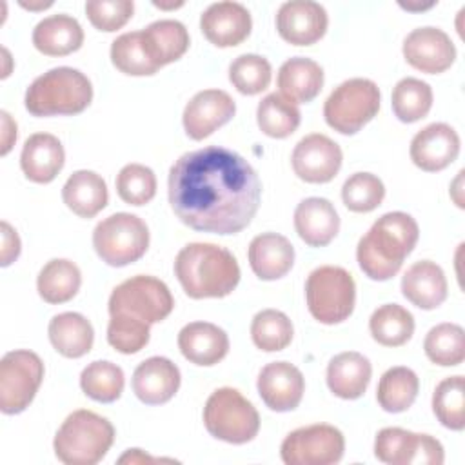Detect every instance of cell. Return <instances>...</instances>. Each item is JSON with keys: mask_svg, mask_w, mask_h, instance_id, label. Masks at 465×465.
I'll use <instances>...</instances> for the list:
<instances>
[{"mask_svg": "<svg viewBox=\"0 0 465 465\" xmlns=\"http://www.w3.org/2000/svg\"><path fill=\"white\" fill-rule=\"evenodd\" d=\"M169 203L182 223L200 232L236 234L260 207L262 183L238 153L209 145L182 154L169 171Z\"/></svg>", "mask_w": 465, "mask_h": 465, "instance_id": "1", "label": "cell"}, {"mask_svg": "<svg viewBox=\"0 0 465 465\" xmlns=\"http://www.w3.org/2000/svg\"><path fill=\"white\" fill-rule=\"evenodd\" d=\"M420 236L416 220L401 211L380 216L356 247V260L365 276L385 282L398 274Z\"/></svg>", "mask_w": 465, "mask_h": 465, "instance_id": "2", "label": "cell"}, {"mask_svg": "<svg viewBox=\"0 0 465 465\" xmlns=\"http://www.w3.org/2000/svg\"><path fill=\"white\" fill-rule=\"evenodd\" d=\"M174 274L189 298H223L236 289L240 265L229 249L194 242L178 251Z\"/></svg>", "mask_w": 465, "mask_h": 465, "instance_id": "3", "label": "cell"}, {"mask_svg": "<svg viewBox=\"0 0 465 465\" xmlns=\"http://www.w3.org/2000/svg\"><path fill=\"white\" fill-rule=\"evenodd\" d=\"M93 100L91 80L78 69L54 67L33 80L25 91V109L33 116L78 114Z\"/></svg>", "mask_w": 465, "mask_h": 465, "instance_id": "4", "label": "cell"}, {"mask_svg": "<svg viewBox=\"0 0 465 465\" xmlns=\"http://www.w3.org/2000/svg\"><path fill=\"white\" fill-rule=\"evenodd\" d=\"M114 441L113 423L87 409L71 412L54 434V456L65 465H96Z\"/></svg>", "mask_w": 465, "mask_h": 465, "instance_id": "5", "label": "cell"}, {"mask_svg": "<svg viewBox=\"0 0 465 465\" xmlns=\"http://www.w3.org/2000/svg\"><path fill=\"white\" fill-rule=\"evenodd\" d=\"M307 309L314 320L325 325L345 322L356 303L352 274L338 265L316 267L305 282Z\"/></svg>", "mask_w": 465, "mask_h": 465, "instance_id": "6", "label": "cell"}, {"mask_svg": "<svg viewBox=\"0 0 465 465\" xmlns=\"http://www.w3.org/2000/svg\"><path fill=\"white\" fill-rule=\"evenodd\" d=\"M203 425L216 440L242 445L256 438L260 414L240 391L220 387L205 401Z\"/></svg>", "mask_w": 465, "mask_h": 465, "instance_id": "7", "label": "cell"}, {"mask_svg": "<svg viewBox=\"0 0 465 465\" xmlns=\"http://www.w3.org/2000/svg\"><path fill=\"white\" fill-rule=\"evenodd\" d=\"M96 254L111 267L138 262L149 247V229L142 218L131 213H114L96 223L93 231Z\"/></svg>", "mask_w": 465, "mask_h": 465, "instance_id": "8", "label": "cell"}, {"mask_svg": "<svg viewBox=\"0 0 465 465\" xmlns=\"http://www.w3.org/2000/svg\"><path fill=\"white\" fill-rule=\"evenodd\" d=\"M378 85L369 78H349L329 94L323 104V116L334 131L354 134L378 114Z\"/></svg>", "mask_w": 465, "mask_h": 465, "instance_id": "9", "label": "cell"}, {"mask_svg": "<svg viewBox=\"0 0 465 465\" xmlns=\"http://www.w3.org/2000/svg\"><path fill=\"white\" fill-rule=\"evenodd\" d=\"M174 307V298L169 287L147 274H136L116 285L109 296V314L129 312L143 322L158 323L165 320Z\"/></svg>", "mask_w": 465, "mask_h": 465, "instance_id": "10", "label": "cell"}, {"mask_svg": "<svg viewBox=\"0 0 465 465\" xmlns=\"http://www.w3.org/2000/svg\"><path fill=\"white\" fill-rule=\"evenodd\" d=\"M44 380V361L27 349L9 351L0 360V411L18 414L29 407Z\"/></svg>", "mask_w": 465, "mask_h": 465, "instance_id": "11", "label": "cell"}, {"mask_svg": "<svg viewBox=\"0 0 465 465\" xmlns=\"http://www.w3.org/2000/svg\"><path fill=\"white\" fill-rule=\"evenodd\" d=\"M345 438L327 423L300 427L285 436L280 456L285 465H332L343 458Z\"/></svg>", "mask_w": 465, "mask_h": 465, "instance_id": "12", "label": "cell"}, {"mask_svg": "<svg viewBox=\"0 0 465 465\" xmlns=\"http://www.w3.org/2000/svg\"><path fill=\"white\" fill-rule=\"evenodd\" d=\"M374 456L389 465H441L445 461L443 445L436 438L400 427H385L376 434Z\"/></svg>", "mask_w": 465, "mask_h": 465, "instance_id": "13", "label": "cell"}, {"mask_svg": "<svg viewBox=\"0 0 465 465\" xmlns=\"http://www.w3.org/2000/svg\"><path fill=\"white\" fill-rule=\"evenodd\" d=\"M343 153L340 145L325 134L303 136L291 154L294 174L307 183H327L341 167Z\"/></svg>", "mask_w": 465, "mask_h": 465, "instance_id": "14", "label": "cell"}, {"mask_svg": "<svg viewBox=\"0 0 465 465\" xmlns=\"http://www.w3.org/2000/svg\"><path fill=\"white\" fill-rule=\"evenodd\" d=\"M403 56L414 69L427 74H438L454 64L456 47L443 29L425 25L412 29L405 36Z\"/></svg>", "mask_w": 465, "mask_h": 465, "instance_id": "15", "label": "cell"}, {"mask_svg": "<svg viewBox=\"0 0 465 465\" xmlns=\"http://www.w3.org/2000/svg\"><path fill=\"white\" fill-rule=\"evenodd\" d=\"M236 113L232 96L222 89L198 91L183 109V129L189 138L203 140L225 125Z\"/></svg>", "mask_w": 465, "mask_h": 465, "instance_id": "16", "label": "cell"}, {"mask_svg": "<svg viewBox=\"0 0 465 465\" xmlns=\"http://www.w3.org/2000/svg\"><path fill=\"white\" fill-rule=\"evenodd\" d=\"M327 25L325 7L312 0L283 2L276 13V29L292 45L316 44L325 35Z\"/></svg>", "mask_w": 465, "mask_h": 465, "instance_id": "17", "label": "cell"}, {"mask_svg": "<svg viewBox=\"0 0 465 465\" xmlns=\"http://www.w3.org/2000/svg\"><path fill=\"white\" fill-rule=\"evenodd\" d=\"M258 394L263 403L276 412L296 409L305 392L302 371L289 361L267 363L258 374Z\"/></svg>", "mask_w": 465, "mask_h": 465, "instance_id": "18", "label": "cell"}, {"mask_svg": "<svg viewBox=\"0 0 465 465\" xmlns=\"http://www.w3.org/2000/svg\"><path fill=\"white\" fill-rule=\"evenodd\" d=\"M416 167L436 173L449 167L460 154V136L449 124L434 122L418 131L409 149Z\"/></svg>", "mask_w": 465, "mask_h": 465, "instance_id": "19", "label": "cell"}, {"mask_svg": "<svg viewBox=\"0 0 465 465\" xmlns=\"http://www.w3.org/2000/svg\"><path fill=\"white\" fill-rule=\"evenodd\" d=\"M251 13L240 2L211 4L200 16L203 36L216 47H234L251 35Z\"/></svg>", "mask_w": 465, "mask_h": 465, "instance_id": "20", "label": "cell"}, {"mask_svg": "<svg viewBox=\"0 0 465 465\" xmlns=\"http://www.w3.org/2000/svg\"><path fill=\"white\" fill-rule=\"evenodd\" d=\"M180 369L165 356L143 360L133 372V392L145 405L167 403L180 389Z\"/></svg>", "mask_w": 465, "mask_h": 465, "instance_id": "21", "label": "cell"}, {"mask_svg": "<svg viewBox=\"0 0 465 465\" xmlns=\"http://www.w3.org/2000/svg\"><path fill=\"white\" fill-rule=\"evenodd\" d=\"M178 349L194 365L211 367L229 352V336L209 322H191L178 332Z\"/></svg>", "mask_w": 465, "mask_h": 465, "instance_id": "22", "label": "cell"}, {"mask_svg": "<svg viewBox=\"0 0 465 465\" xmlns=\"http://www.w3.org/2000/svg\"><path fill=\"white\" fill-rule=\"evenodd\" d=\"M294 229L309 247H325L340 231V216L327 198L311 196L296 205Z\"/></svg>", "mask_w": 465, "mask_h": 465, "instance_id": "23", "label": "cell"}, {"mask_svg": "<svg viewBox=\"0 0 465 465\" xmlns=\"http://www.w3.org/2000/svg\"><path fill=\"white\" fill-rule=\"evenodd\" d=\"M65 151L60 140L49 133L31 134L20 154V167L27 180L35 183H49L62 171Z\"/></svg>", "mask_w": 465, "mask_h": 465, "instance_id": "24", "label": "cell"}, {"mask_svg": "<svg viewBox=\"0 0 465 465\" xmlns=\"http://www.w3.org/2000/svg\"><path fill=\"white\" fill-rule=\"evenodd\" d=\"M249 265L252 272L265 282L285 276L294 263L292 243L278 232H262L249 243Z\"/></svg>", "mask_w": 465, "mask_h": 465, "instance_id": "25", "label": "cell"}, {"mask_svg": "<svg viewBox=\"0 0 465 465\" xmlns=\"http://www.w3.org/2000/svg\"><path fill=\"white\" fill-rule=\"evenodd\" d=\"M447 289L443 269L430 260L412 263L401 276V294L423 311L440 307L447 298Z\"/></svg>", "mask_w": 465, "mask_h": 465, "instance_id": "26", "label": "cell"}, {"mask_svg": "<svg viewBox=\"0 0 465 465\" xmlns=\"http://www.w3.org/2000/svg\"><path fill=\"white\" fill-rule=\"evenodd\" d=\"M372 365L367 356L347 351L336 354L327 365V385L341 400H358L369 387Z\"/></svg>", "mask_w": 465, "mask_h": 465, "instance_id": "27", "label": "cell"}, {"mask_svg": "<svg viewBox=\"0 0 465 465\" xmlns=\"http://www.w3.org/2000/svg\"><path fill=\"white\" fill-rule=\"evenodd\" d=\"M84 44L80 22L69 15H51L33 29V45L47 56H65L78 51Z\"/></svg>", "mask_w": 465, "mask_h": 465, "instance_id": "28", "label": "cell"}, {"mask_svg": "<svg viewBox=\"0 0 465 465\" xmlns=\"http://www.w3.org/2000/svg\"><path fill=\"white\" fill-rule=\"evenodd\" d=\"M276 84L280 94L292 104H307L314 100L323 87V69L311 58L294 56L282 64Z\"/></svg>", "mask_w": 465, "mask_h": 465, "instance_id": "29", "label": "cell"}, {"mask_svg": "<svg viewBox=\"0 0 465 465\" xmlns=\"http://www.w3.org/2000/svg\"><path fill=\"white\" fill-rule=\"evenodd\" d=\"M64 203L80 218L96 216L109 200L105 180L87 169L74 171L62 187Z\"/></svg>", "mask_w": 465, "mask_h": 465, "instance_id": "30", "label": "cell"}, {"mask_svg": "<svg viewBox=\"0 0 465 465\" xmlns=\"http://www.w3.org/2000/svg\"><path fill=\"white\" fill-rule=\"evenodd\" d=\"M140 33L149 58L158 67L180 60L189 49V33L178 20H156Z\"/></svg>", "mask_w": 465, "mask_h": 465, "instance_id": "31", "label": "cell"}, {"mask_svg": "<svg viewBox=\"0 0 465 465\" xmlns=\"http://www.w3.org/2000/svg\"><path fill=\"white\" fill-rule=\"evenodd\" d=\"M49 341L65 358L85 356L94 341L91 322L80 312H60L53 316L47 327Z\"/></svg>", "mask_w": 465, "mask_h": 465, "instance_id": "32", "label": "cell"}, {"mask_svg": "<svg viewBox=\"0 0 465 465\" xmlns=\"http://www.w3.org/2000/svg\"><path fill=\"white\" fill-rule=\"evenodd\" d=\"M82 285V272L78 265L65 258L49 260L38 272L36 289L47 303H65L73 300Z\"/></svg>", "mask_w": 465, "mask_h": 465, "instance_id": "33", "label": "cell"}, {"mask_svg": "<svg viewBox=\"0 0 465 465\" xmlns=\"http://www.w3.org/2000/svg\"><path fill=\"white\" fill-rule=\"evenodd\" d=\"M369 331L380 345L400 347L414 334V316L398 303H385L371 314Z\"/></svg>", "mask_w": 465, "mask_h": 465, "instance_id": "34", "label": "cell"}, {"mask_svg": "<svg viewBox=\"0 0 465 465\" xmlns=\"http://www.w3.org/2000/svg\"><path fill=\"white\" fill-rule=\"evenodd\" d=\"M418 391L420 380L416 372L409 367L398 365L381 374L376 389V400L387 412H403L414 403Z\"/></svg>", "mask_w": 465, "mask_h": 465, "instance_id": "35", "label": "cell"}, {"mask_svg": "<svg viewBox=\"0 0 465 465\" xmlns=\"http://www.w3.org/2000/svg\"><path fill=\"white\" fill-rule=\"evenodd\" d=\"M302 114L296 104L282 96L280 93H271L258 104L256 122L263 134L271 138H287L300 125Z\"/></svg>", "mask_w": 465, "mask_h": 465, "instance_id": "36", "label": "cell"}, {"mask_svg": "<svg viewBox=\"0 0 465 465\" xmlns=\"http://www.w3.org/2000/svg\"><path fill=\"white\" fill-rule=\"evenodd\" d=\"M124 385V371L107 360L91 361L80 374V387L84 394L100 403L116 401L122 396Z\"/></svg>", "mask_w": 465, "mask_h": 465, "instance_id": "37", "label": "cell"}, {"mask_svg": "<svg viewBox=\"0 0 465 465\" xmlns=\"http://www.w3.org/2000/svg\"><path fill=\"white\" fill-rule=\"evenodd\" d=\"M391 104L400 122H418L425 118L432 107V89L420 78H401L392 89Z\"/></svg>", "mask_w": 465, "mask_h": 465, "instance_id": "38", "label": "cell"}, {"mask_svg": "<svg viewBox=\"0 0 465 465\" xmlns=\"http://www.w3.org/2000/svg\"><path fill=\"white\" fill-rule=\"evenodd\" d=\"M427 358L441 367H454L465 360V332L458 323H440L432 327L423 341Z\"/></svg>", "mask_w": 465, "mask_h": 465, "instance_id": "39", "label": "cell"}, {"mask_svg": "<svg viewBox=\"0 0 465 465\" xmlns=\"http://www.w3.org/2000/svg\"><path fill=\"white\" fill-rule=\"evenodd\" d=\"M292 322L285 312L276 309H263L251 322L252 343L265 352L283 351L292 341Z\"/></svg>", "mask_w": 465, "mask_h": 465, "instance_id": "40", "label": "cell"}, {"mask_svg": "<svg viewBox=\"0 0 465 465\" xmlns=\"http://www.w3.org/2000/svg\"><path fill=\"white\" fill-rule=\"evenodd\" d=\"M432 411L438 421L450 430L465 427V380L449 376L438 383L432 394Z\"/></svg>", "mask_w": 465, "mask_h": 465, "instance_id": "41", "label": "cell"}, {"mask_svg": "<svg viewBox=\"0 0 465 465\" xmlns=\"http://www.w3.org/2000/svg\"><path fill=\"white\" fill-rule=\"evenodd\" d=\"M111 62L113 65L131 76H149L160 67L149 58L140 31L124 33L111 44Z\"/></svg>", "mask_w": 465, "mask_h": 465, "instance_id": "42", "label": "cell"}, {"mask_svg": "<svg viewBox=\"0 0 465 465\" xmlns=\"http://www.w3.org/2000/svg\"><path fill=\"white\" fill-rule=\"evenodd\" d=\"M272 69L267 58L260 54H240L229 65V80L242 94H258L271 84Z\"/></svg>", "mask_w": 465, "mask_h": 465, "instance_id": "43", "label": "cell"}, {"mask_svg": "<svg viewBox=\"0 0 465 465\" xmlns=\"http://www.w3.org/2000/svg\"><path fill=\"white\" fill-rule=\"evenodd\" d=\"M107 341L122 354H134L149 343V323L129 312H113L107 323Z\"/></svg>", "mask_w": 465, "mask_h": 465, "instance_id": "44", "label": "cell"}, {"mask_svg": "<svg viewBox=\"0 0 465 465\" xmlns=\"http://www.w3.org/2000/svg\"><path fill=\"white\" fill-rule=\"evenodd\" d=\"M385 196L383 182L372 173H354L341 187V200L352 213L374 211Z\"/></svg>", "mask_w": 465, "mask_h": 465, "instance_id": "45", "label": "cell"}, {"mask_svg": "<svg viewBox=\"0 0 465 465\" xmlns=\"http://www.w3.org/2000/svg\"><path fill=\"white\" fill-rule=\"evenodd\" d=\"M116 193L129 205L149 203L156 194V176L142 163H127L116 176Z\"/></svg>", "mask_w": 465, "mask_h": 465, "instance_id": "46", "label": "cell"}, {"mask_svg": "<svg viewBox=\"0 0 465 465\" xmlns=\"http://www.w3.org/2000/svg\"><path fill=\"white\" fill-rule=\"evenodd\" d=\"M134 13L133 0H89L85 2V15L89 22L105 33L124 27Z\"/></svg>", "mask_w": 465, "mask_h": 465, "instance_id": "47", "label": "cell"}, {"mask_svg": "<svg viewBox=\"0 0 465 465\" xmlns=\"http://www.w3.org/2000/svg\"><path fill=\"white\" fill-rule=\"evenodd\" d=\"M20 254V238L16 231L7 223L2 222V252H0V265L7 267L11 265Z\"/></svg>", "mask_w": 465, "mask_h": 465, "instance_id": "48", "label": "cell"}, {"mask_svg": "<svg viewBox=\"0 0 465 465\" xmlns=\"http://www.w3.org/2000/svg\"><path fill=\"white\" fill-rule=\"evenodd\" d=\"M2 156H5L9 153V149L13 147L15 140H16V124L11 120L7 111H2Z\"/></svg>", "mask_w": 465, "mask_h": 465, "instance_id": "49", "label": "cell"}, {"mask_svg": "<svg viewBox=\"0 0 465 465\" xmlns=\"http://www.w3.org/2000/svg\"><path fill=\"white\" fill-rule=\"evenodd\" d=\"M120 463H140V461H156L154 458H149L147 454H143L140 449H129L120 460Z\"/></svg>", "mask_w": 465, "mask_h": 465, "instance_id": "50", "label": "cell"}, {"mask_svg": "<svg viewBox=\"0 0 465 465\" xmlns=\"http://www.w3.org/2000/svg\"><path fill=\"white\" fill-rule=\"evenodd\" d=\"M20 5H22L24 9H29V11H44V9L51 7L53 2H24V0H22Z\"/></svg>", "mask_w": 465, "mask_h": 465, "instance_id": "51", "label": "cell"}, {"mask_svg": "<svg viewBox=\"0 0 465 465\" xmlns=\"http://www.w3.org/2000/svg\"><path fill=\"white\" fill-rule=\"evenodd\" d=\"M400 5H401L403 9H407V11H423V9L432 7L434 2H430V4H421V5H411V4H401V2H400Z\"/></svg>", "mask_w": 465, "mask_h": 465, "instance_id": "52", "label": "cell"}, {"mask_svg": "<svg viewBox=\"0 0 465 465\" xmlns=\"http://www.w3.org/2000/svg\"><path fill=\"white\" fill-rule=\"evenodd\" d=\"M154 7L158 9H178L183 5V2H174V4H163V2H153Z\"/></svg>", "mask_w": 465, "mask_h": 465, "instance_id": "53", "label": "cell"}]
</instances>
